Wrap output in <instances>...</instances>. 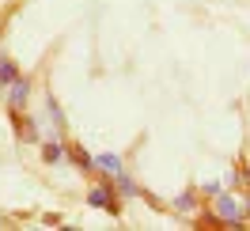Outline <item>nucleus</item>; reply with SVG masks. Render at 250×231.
Listing matches in <instances>:
<instances>
[{
    "label": "nucleus",
    "instance_id": "nucleus-9",
    "mask_svg": "<svg viewBox=\"0 0 250 231\" xmlns=\"http://www.w3.org/2000/svg\"><path fill=\"white\" fill-rule=\"evenodd\" d=\"M243 209H247V224H250V197H247V205H243Z\"/></svg>",
    "mask_w": 250,
    "mask_h": 231
},
{
    "label": "nucleus",
    "instance_id": "nucleus-1",
    "mask_svg": "<svg viewBox=\"0 0 250 231\" xmlns=\"http://www.w3.org/2000/svg\"><path fill=\"white\" fill-rule=\"evenodd\" d=\"M216 220L220 224H247V209L231 193H216Z\"/></svg>",
    "mask_w": 250,
    "mask_h": 231
},
{
    "label": "nucleus",
    "instance_id": "nucleus-2",
    "mask_svg": "<svg viewBox=\"0 0 250 231\" xmlns=\"http://www.w3.org/2000/svg\"><path fill=\"white\" fill-rule=\"evenodd\" d=\"M27 95H31V80H27V76L12 80V84H8V110L19 114V110L27 106Z\"/></svg>",
    "mask_w": 250,
    "mask_h": 231
},
{
    "label": "nucleus",
    "instance_id": "nucleus-8",
    "mask_svg": "<svg viewBox=\"0 0 250 231\" xmlns=\"http://www.w3.org/2000/svg\"><path fill=\"white\" fill-rule=\"evenodd\" d=\"M189 205H197L193 193H182V197H178V212H189Z\"/></svg>",
    "mask_w": 250,
    "mask_h": 231
},
{
    "label": "nucleus",
    "instance_id": "nucleus-7",
    "mask_svg": "<svg viewBox=\"0 0 250 231\" xmlns=\"http://www.w3.org/2000/svg\"><path fill=\"white\" fill-rule=\"evenodd\" d=\"M42 155H46L49 163H57V159H64V148H61V144H53V140H49V144H42Z\"/></svg>",
    "mask_w": 250,
    "mask_h": 231
},
{
    "label": "nucleus",
    "instance_id": "nucleus-6",
    "mask_svg": "<svg viewBox=\"0 0 250 231\" xmlns=\"http://www.w3.org/2000/svg\"><path fill=\"white\" fill-rule=\"evenodd\" d=\"M118 193H122V197H137V193H141V186L133 182L129 174H118Z\"/></svg>",
    "mask_w": 250,
    "mask_h": 231
},
{
    "label": "nucleus",
    "instance_id": "nucleus-4",
    "mask_svg": "<svg viewBox=\"0 0 250 231\" xmlns=\"http://www.w3.org/2000/svg\"><path fill=\"white\" fill-rule=\"evenodd\" d=\"M95 170H103V174H110V178H118L122 174V159L118 155H95Z\"/></svg>",
    "mask_w": 250,
    "mask_h": 231
},
{
    "label": "nucleus",
    "instance_id": "nucleus-5",
    "mask_svg": "<svg viewBox=\"0 0 250 231\" xmlns=\"http://www.w3.org/2000/svg\"><path fill=\"white\" fill-rule=\"evenodd\" d=\"M12 80H19V68H16V61H12L8 53H0V87H8Z\"/></svg>",
    "mask_w": 250,
    "mask_h": 231
},
{
    "label": "nucleus",
    "instance_id": "nucleus-3",
    "mask_svg": "<svg viewBox=\"0 0 250 231\" xmlns=\"http://www.w3.org/2000/svg\"><path fill=\"white\" fill-rule=\"evenodd\" d=\"M87 205H95V209H110L114 216L122 212V205L114 201V189H110V186H95L91 193H87Z\"/></svg>",
    "mask_w": 250,
    "mask_h": 231
}]
</instances>
